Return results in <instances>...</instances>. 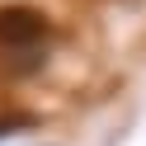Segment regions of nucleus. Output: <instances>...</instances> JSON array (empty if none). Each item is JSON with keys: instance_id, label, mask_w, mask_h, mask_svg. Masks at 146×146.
<instances>
[{"instance_id": "f257e3e1", "label": "nucleus", "mask_w": 146, "mask_h": 146, "mask_svg": "<svg viewBox=\"0 0 146 146\" xmlns=\"http://www.w3.org/2000/svg\"><path fill=\"white\" fill-rule=\"evenodd\" d=\"M47 33V19L29 5H10V10H0V42L5 47H29Z\"/></svg>"}]
</instances>
